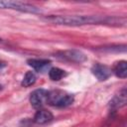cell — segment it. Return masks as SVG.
Returning <instances> with one entry per match:
<instances>
[{
	"mask_svg": "<svg viewBox=\"0 0 127 127\" xmlns=\"http://www.w3.org/2000/svg\"><path fill=\"white\" fill-rule=\"evenodd\" d=\"M45 21L54 23L57 25L64 26H82V25H94V24H107V25H125V18L118 17H101V16H86V15H51L47 16Z\"/></svg>",
	"mask_w": 127,
	"mask_h": 127,
	"instance_id": "obj_1",
	"label": "cell"
},
{
	"mask_svg": "<svg viewBox=\"0 0 127 127\" xmlns=\"http://www.w3.org/2000/svg\"><path fill=\"white\" fill-rule=\"evenodd\" d=\"M74 98L72 94H69L64 90H52L48 92L47 102L56 107H66L72 104Z\"/></svg>",
	"mask_w": 127,
	"mask_h": 127,
	"instance_id": "obj_2",
	"label": "cell"
},
{
	"mask_svg": "<svg viewBox=\"0 0 127 127\" xmlns=\"http://www.w3.org/2000/svg\"><path fill=\"white\" fill-rule=\"evenodd\" d=\"M0 8L12 9V10H17V11L27 12V13H34V14L41 13L40 8L28 3L19 2V1H0Z\"/></svg>",
	"mask_w": 127,
	"mask_h": 127,
	"instance_id": "obj_3",
	"label": "cell"
},
{
	"mask_svg": "<svg viewBox=\"0 0 127 127\" xmlns=\"http://www.w3.org/2000/svg\"><path fill=\"white\" fill-rule=\"evenodd\" d=\"M57 57L59 59L64 60V61H68V62H72V63H83L87 60L85 54H83L80 51L77 50H66V51H62L57 53Z\"/></svg>",
	"mask_w": 127,
	"mask_h": 127,
	"instance_id": "obj_4",
	"label": "cell"
},
{
	"mask_svg": "<svg viewBox=\"0 0 127 127\" xmlns=\"http://www.w3.org/2000/svg\"><path fill=\"white\" fill-rule=\"evenodd\" d=\"M48 90L43 89V88H39L34 90L31 95H30V102L32 104V106L34 108H41L45 102H47V97H48Z\"/></svg>",
	"mask_w": 127,
	"mask_h": 127,
	"instance_id": "obj_5",
	"label": "cell"
},
{
	"mask_svg": "<svg viewBox=\"0 0 127 127\" xmlns=\"http://www.w3.org/2000/svg\"><path fill=\"white\" fill-rule=\"evenodd\" d=\"M91 72L92 74L100 81L106 80L110 75H111V69L101 64H95L94 65H92L91 67Z\"/></svg>",
	"mask_w": 127,
	"mask_h": 127,
	"instance_id": "obj_6",
	"label": "cell"
},
{
	"mask_svg": "<svg viewBox=\"0 0 127 127\" xmlns=\"http://www.w3.org/2000/svg\"><path fill=\"white\" fill-rule=\"evenodd\" d=\"M127 92H126V88L123 87L118 94H116L109 102V106L112 109H118L121 108L123 106L126 105V101H127Z\"/></svg>",
	"mask_w": 127,
	"mask_h": 127,
	"instance_id": "obj_7",
	"label": "cell"
},
{
	"mask_svg": "<svg viewBox=\"0 0 127 127\" xmlns=\"http://www.w3.org/2000/svg\"><path fill=\"white\" fill-rule=\"evenodd\" d=\"M27 64L35 70L42 72L51 64V61L47 59H29Z\"/></svg>",
	"mask_w": 127,
	"mask_h": 127,
	"instance_id": "obj_8",
	"label": "cell"
},
{
	"mask_svg": "<svg viewBox=\"0 0 127 127\" xmlns=\"http://www.w3.org/2000/svg\"><path fill=\"white\" fill-rule=\"evenodd\" d=\"M53 118H54V116L50 111L40 109L36 112V114L34 116V122L39 125H43V124H46V123L52 121Z\"/></svg>",
	"mask_w": 127,
	"mask_h": 127,
	"instance_id": "obj_9",
	"label": "cell"
},
{
	"mask_svg": "<svg viewBox=\"0 0 127 127\" xmlns=\"http://www.w3.org/2000/svg\"><path fill=\"white\" fill-rule=\"evenodd\" d=\"M112 71L115 73L116 76L120 78H125L127 76V62L119 61L115 63L112 67Z\"/></svg>",
	"mask_w": 127,
	"mask_h": 127,
	"instance_id": "obj_10",
	"label": "cell"
},
{
	"mask_svg": "<svg viewBox=\"0 0 127 127\" xmlns=\"http://www.w3.org/2000/svg\"><path fill=\"white\" fill-rule=\"evenodd\" d=\"M66 75L65 71L62 68H59V67H52L50 70H49V76L52 80H55V81H58L60 79H62L63 77H64Z\"/></svg>",
	"mask_w": 127,
	"mask_h": 127,
	"instance_id": "obj_11",
	"label": "cell"
},
{
	"mask_svg": "<svg viewBox=\"0 0 127 127\" xmlns=\"http://www.w3.org/2000/svg\"><path fill=\"white\" fill-rule=\"evenodd\" d=\"M36 79H37L36 74H35L33 71H27V72L25 73L23 79H22L21 84H22V86H24V87H28V86L33 85V84L36 82Z\"/></svg>",
	"mask_w": 127,
	"mask_h": 127,
	"instance_id": "obj_12",
	"label": "cell"
},
{
	"mask_svg": "<svg viewBox=\"0 0 127 127\" xmlns=\"http://www.w3.org/2000/svg\"><path fill=\"white\" fill-rule=\"evenodd\" d=\"M4 66H5V64H4V63H1V62H0V69H2V68H3Z\"/></svg>",
	"mask_w": 127,
	"mask_h": 127,
	"instance_id": "obj_13",
	"label": "cell"
}]
</instances>
